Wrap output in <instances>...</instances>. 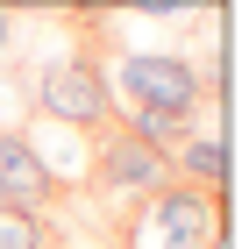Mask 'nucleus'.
<instances>
[{"label":"nucleus","mask_w":242,"mask_h":249,"mask_svg":"<svg viewBox=\"0 0 242 249\" xmlns=\"http://www.w3.org/2000/svg\"><path fill=\"white\" fill-rule=\"evenodd\" d=\"M107 71V93L121 114H135V107H149V114H186L200 121L206 107L221 93H206V71L186 57V50H121L114 64H100Z\"/></svg>","instance_id":"f257e3e1"},{"label":"nucleus","mask_w":242,"mask_h":249,"mask_svg":"<svg viewBox=\"0 0 242 249\" xmlns=\"http://www.w3.org/2000/svg\"><path fill=\"white\" fill-rule=\"evenodd\" d=\"M29 107H36V121L100 135V128L114 121V93H107L100 57H93V50H64V57H50L36 78H29Z\"/></svg>","instance_id":"f03ea898"},{"label":"nucleus","mask_w":242,"mask_h":249,"mask_svg":"<svg viewBox=\"0 0 242 249\" xmlns=\"http://www.w3.org/2000/svg\"><path fill=\"white\" fill-rule=\"evenodd\" d=\"M129 249H221V192L171 178L129 213Z\"/></svg>","instance_id":"7ed1b4c3"},{"label":"nucleus","mask_w":242,"mask_h":249,"mask_svg":"<svg viewBox=\"0 0 242 249\" xmlns=\"http://www.w3.org/2000/svg\"><path fill=\"white\" fill-rule=\"evenodd\" d=\"M93 185H100V199H114L121 213H135L149 192L171 185V157H157L149 142H135L129 128H100L93 135Z\"/></svg>","instance_id":"20e7f679"},{"label":"nucleus","mask_w":242,"mask_h":249,"mask_svg":"<svg viewBox=\"0 0 242 249\" xmlns=\"http://www.w3.org/2000/svg\"><path fill=\"white\" fill-rule=\"evenodd\" d=\"M50 199H57V185L43 178L29 135H21V128H0V207H7V213H43Z\"/></svg>","instance_id":"39448f33"},{"label":"nucleus","mask_w":242,"mask_h":249,"mask_svg":"<svg viewBox=\"0 0 242 249\" xmlns=\"http://www.w3.org/2000/svg\"><path fill=\"white\" fill-rule=\"evenodd\" d=\"M29 150H36V164H43V178H64V185H86L93 178V135H78V128H57V121H29Z\"/></svg>","instance_id":"423d86ee"},{"label":"nucleus","mask_w":242,"mask_h":249,"mask_svg":"<svg viewBox=\"0 0 242 249\" xmlns=\"http://www.w3.org/2000/svg\"><path fill=\"white\" fill-rule=\"evenodd\" d=\"M171 178H178V185H200V192H221V178H228L221 135H214V128H192L186 142L171 150Z\"/></svg>","instance_id":"0eeeda50"},{"label":"nucleus","mask_w":242,"mask_h":249,"mask_svg":"<svg viewBox=\"0 0 242 249\" xmlns=\"http://www.w3.org/2000/svg\"><path fill=\"white\" fill-rule=\"evenodd\" d=\"M15 36H21V29H15V7H0V64H7V50H15Z\"/></svg>","instance_id":"6e6552de"},{"label":"nucleus","mask_w":242,"mask_h":249,"mask_svg":"<svg viewBox=\"0 0 242 249\" xmlns=\"http://www.w3.org/2000/svg\"><path fill=\"white\" fill-rule=\"evenodd\" d=\"M43 249H57V242H43Z\"/></svg>","instance_id":"1a4fd4ad"}]
</instances>
